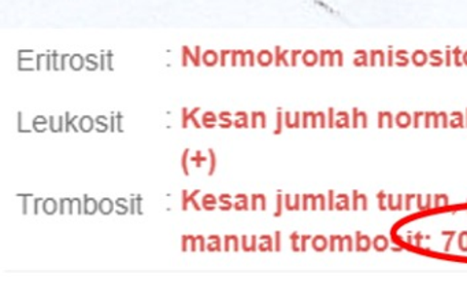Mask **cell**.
Listing matches in <instances>:
<instances>
[{"label":"cell","instance_id":"obj_1","mask_svg":"<svg viewBox=\"0 0 467 303\" xmlns=\"http://www.w3.org/2000/svg\"><path fill=\"white\" fill-rule=\"evenodd\" d=\"M187 158H188V150H185L184 152V155H182V171H184V173L187 174H190V171H188V165H187Z\"/></svg>","mask_w":467,"mask_h":303},{"label":"cell","instance_id":"obj_2","mask_svg":"<svg viewBox=\"0 0 467 303\" xmlns=\"http://www.w3.org/2000/svg\"><path fill=\"white\" fill-rule=\"evenodd\" d=\"M188 202H190V195L187 191H182V210L188 209Z\"/></svg>","mask_w":467,"mask_h":303},{"label":"cell","instance_id":"obj_3","mask_svg":"<svg viewBox=\"0 0 467 303\" xmlns=\"http://www.w3.org/2000/svg\"><path fill=\"white\" fill-rule=\"evenodd\" d=\"M204 202V209H209V204H215V198L213 195H206L203 199Z\"/></svg>","mask_w":467,"mask_h":303},{"label":"cell","instance_id":"obj_4","mask_svg":"<svg viewBox=\"0 0 467 303\" xmlns=\"http://www.w3.org/2000/svg\"><path fill=\"white\" fill-rule=\"evenodd\" d=\"M210 157H212V169H210L209 174H213L215 169V155L213 150H210Z\"/></svg>","mask_w":467,"mask_h":303},{"label":"cell","instance_id":"obj_5","mask_svg":"<svg viewBox=\"0 0 467 303\" xmlns=\"http://www.w3.org/2000/svg\"><path fill=\"white\" fill-rule=\"evenodd\" d=\"M188 240H190V236L182 237V251L187 250Z\"/></svg>","mask_w":467,"mask_h":303}]
</instances>
